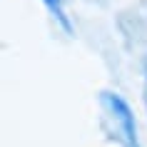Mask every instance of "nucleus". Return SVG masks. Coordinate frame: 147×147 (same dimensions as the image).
Here are the masks:
<instances>
[{
  "label": "nucleus",
  "instance_id": "nucleus-1",
  "mask_svg": "<svg viewBox=\"0 0 147 147\" xmlns=\"http://www.w3.org/2000/svg\"><path fill=\"white\" fill-rule=\"evenodd\" d=\"M100 102L105 107V112H107L112 127H115V137L120 140V145L122 147H142L140 145V135H137L135 112L127 105V100L117 92H102Z\"/></svg>",
  "mask_w": 147,
  "mask_h": 147
},
{
  "label": "nucleus",
  "instance_id": "nucleus-2",
  "mask_svg": "<svg viewBox=\"0 0 147 147\" xmlns=\"http://www.w3.org/2000/svg\"><path fill=\"white\" fill-rule=\"evenodd\" d=\"M42 3H45V8L50 10V15L55 18V20H57V23H60V28L65 32H72V25H70V18L65 15V8H62V3H65V0H42Z\"/></svg>",
  "mask_w": 147,
  "mask_h": 147
},
{
  "label": "nucleus",
  "instance_id": "nucleus-3",
  "mask_svg": "<svg viewBox=\"0 0 147 147\" xmlns=\"http://www.w3.org/2000/svg\"><path fill=\"white\" fill-rule=\"evenodd\" d=\"M145 72H147V62H145Z\"/></svg>",
  "mask_w": 147,
  "mask_h": 147
}]
</instances>
